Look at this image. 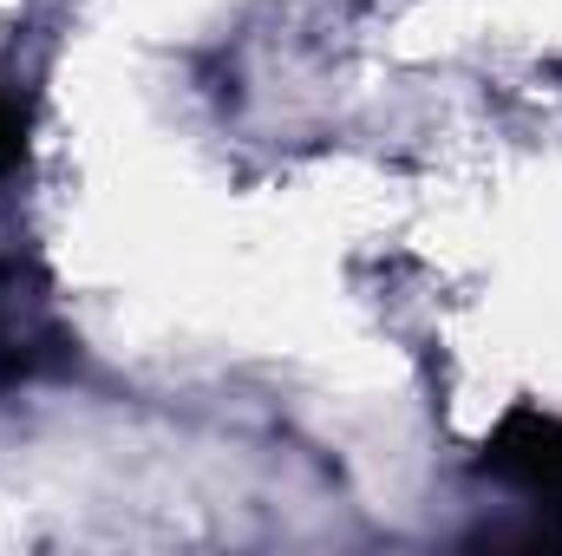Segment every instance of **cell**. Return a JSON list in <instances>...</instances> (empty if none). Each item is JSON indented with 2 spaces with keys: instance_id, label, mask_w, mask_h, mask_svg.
<instances>
[{
  "instance_id": "2",
  "label": "cell",
  "mask_w": 562,
  "mask_h": 556,
  "mask_svg": "<svg viewBox=\"0 0 562 556\" xmlns=\"http://www.w3.org/2000/svg\"><path fill=\"white\" fill-rule=\"evenodd\" d=\"M20 151H26V112L13 99H0V177L20 164Z\"/></svg>"
},
{
  "instance_id": "1",
  "label": "cell",
  "mask_w": 562,
  "mask_h": 556,
  "mask_svg": "<svg viewBox=\"0 0 562 556\" xmlns=\"http://www.w3.org/2000/svg\"><path fill=\"white\" fill-rule=\"evenodd\" d=\"M477 471L530 498L537 511H562V419L543 407H510L477 452Z\"/></svg>"
}]
</instances>
